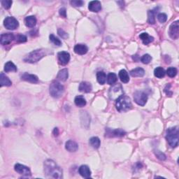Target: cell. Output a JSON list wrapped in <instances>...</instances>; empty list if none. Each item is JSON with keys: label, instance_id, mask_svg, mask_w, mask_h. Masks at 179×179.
I'll return each instance as SVG.
<instances>
[{"label": "cell", "instance_id": "obj_28", "mask_svg": "<svg viewBox=\"0 0 179 179\" xmlns=\"http://www.w3.org/2000/svg\"><path fill=\"white\" fill-rule=\"evenodd\" d=\"M97 80L101 85H104L107 81V75L104 72H99L97 74Z\"/></svg>", "mask_w": 179, "mask_h": 179}, {"label": "cell", "instance_id": "obj_6", "mask_svg": "<svg viewBox=\"0 0 179 179\" xmlns=\"http://www.w3.org/2000/svg\"><path fill=\"white\" fill-rule=\"evenodd\" d=\"M123 90L122 85L120 84L113 85V86L110 88L108 91V96L111 100H117L120 96L123 95Z\"/></svg>", "mask_w": 179, "mask_h": 179}, {"label": "cell", "instance_id": "obj_38", "mask_svg": "<svg viewBox=\"0 0 179 179\" xmlns=\"http://www.w3.org/2000/svg\"><path fill=\"white\" fill-rule=\"evenodd\" d=\"M155 154L157 156L158 159H160V160H166V155L164 154L162 152H161L160 150H155Z\"/></svg>", "mask_w": 179, "mask_h": 179}, {"label": "cell", "instance_id": "obj_30", "mask_svg": "<svg viewBox=\"0 0 179 179\" xmlns=\"http://www.w3.org/2000/svg\"><path fill=\"white\" fill-rule=\"evenodd\" d=\"M165 74H166V72L162 67H159L156 68V69L154 70L155 76L158 78V79H162V78L165 76Z\"/></svg>", "mask_w": 179, "mask_h": 179}, {"label": "cell", "instance_id": "obj_33", "mask_svg": "<svg viewBox=\"0 0 179 179\" xmlns=\"http://www.w3.org/2000/svg\"><path fill=\"white\" fill-rule=\"evenodd\" d=\"M49 38H50V41H51L54 45H55V46H60L62 45L61 41H60L58 38H57L56 37H55L54 34H50Z\"/></svg>", "mask_w": 179, "mask_h": 179}, {"label": "cell", "instance_id": "obj_14", "mask_svg": "<svg viewBox=\"0 0 179 179\" xmlns=\"http://www.w3.org/2000/svg\"><path fill=\"white\" fill-rule=\"evenodd\" d=\"M21 79L25 80V81L32 83V84H37V83L39 81V79H38V77L37 76L28 74V73L27 72H25L23 74H22Z\"/></svg>", "mask_w": 179, "mask_h": 179}, {"label": "cell", "instance_id": "obj_39", "mask_svg": "<svg viewBox=\"0 0 179 179\" xmlns=\"http://www.w3.org/2000/svg\"><path fill=\"white\" fill-rule=\"evenodd\" d=\"M70 3H71L72 6L75 7H80L84 4V2L81 1V0H73V1H71Z\"/></svg>", "mask_w": 179, "mask_h": 179}, {"label": "cell", "instance_id": "obj_42", "mask_svg": "<svg viewBox=\"0 0 179 179\" xmlns=\"http://www.w3.org/2000/svg\"><path fill=\"white\" fill-rule=\"evenodd\" d=\"M60 15L63 18H66L67 17V11H66V9L64 8H62L60 9Z\"/></svg>", "mask_w": 179, "mask_h": 179}, {"label": "cell", "instance_id": "obj_4", "mask_svg": "<svg viewBox=\"0 0 179 179\" xmlns=\"http://www.w3.org/2000/svg\"><path fill=\"white\" fill-rule=\"evenodd\" d=\"M169 144L171 147L175 148L177 147L178 144V127H173L169 128L167 130V134H166Z\"/></svg>", "mask_w": 179, "mask_h": 179}, {"label": "cell", "instance_id": "obj_1", "mask_svg": "<svg viewBox=\"0 0 179 179\" xmlns=\"http://www.w3.org/2000/svg\"><path fill=\"white\" fill-rule=\"evenodd\" d=\"M44 172L48 178H62V170L52 160H47L46 161H45Z\"/></svg>", "mask_w": 179, "mask_h": 179}, {"label": "cell", "instance_id": "obj_26", "mask_svg": "<svg viewBox=\"0 0 179 179\" xmlns=\"http://www.w3.org/2000/svg\"><path fill=\"white\" fill-rule=\"evenodd\" d=\"M75 104L79 107H84L86 105V100L84 98V96L79 95L76 97L74 99Z\"/></svg>", "mask_w": 179, "mask_h": 179}, {"label": "cell", "instance_id": "obj_20", "mask_svg": "<svg viewBox=\"0 0 179 179\" xmlns=\"http://www.w3.org/2000/svg\"><path fill=\"white\" fill-rule=\"evenodd\" d=\"M12 82L4 73H1L0 74V86H11Z\"/></svg>", "mask_w": 179, "mask_h": 179}, {"label": "cell", "instance_id": "obj_43", "mask_svg": "<svg viewBox=\"0 0 179 179\" xmlns=\"http://www.w3.org/2000/svg\"><path fill=\"white\" fill-rule=\"evenodd\" d=\"M53 134H54L55 136H56V137L59 134V130H58V129H57V128H55L54 131H53Z\"/></svg>", "mask_w": 179, "mask_h": 179}, {"label": "cell", "instance_id": "obj_41", "mask_svg": "<svg viewBox=\"0 0 179 179\" xmlns=\"http://www.w3.org/2000/svg\"><path fill=\"white\" fill-rule=\"evenodd\" d=\"M58 34L62 38H63V39H67V38L68 37V34H67V32H65L64 30L62 29H58Z\"/></svg>", "mask_w": 179, "mask_h": 179}, {"label": "cell", "instance_id": "obj_13", "mask_svg": "<svg viewBox=\"0 0 179 179\" xmlns=\"http://www.w3.org/2000/svg\"><path fill=\"white\" fill-rule=\"evenodd\" d=\"M15 39V36L12 33L2 34L0 38V42L2 45H8Z\"/></svg>", "mask_w": 179, "mask_h": 179}, {"label": "cell", "instance_id": "obj_16", "mask_svg": "<svg viewBox=\"0 0 179 179\" xmlns=\"http://www.w3.org/2000/svg\"><path fill=\"white\" fill-rule=\"evenodd\" d=\"M79 90L80 92H85V93H89L92 91V86L90 83L87 81L81 82L79 85Z\"/></svg>", "mask_w": 179, "mask_h": 179}, {"label": "cell", "instance_id": "obj_18", "mask_svg": "<svg viewBox=\"0 0 179 179\" xmlns=\"http://www.w3.org/2000/svg\"><path fill=\"white\" fill-rule=\"evenodd\" d=\"M74 50L78 55H85L87 53L88 48L85 44H77L74 46Z\"/></svg>", "mask_w": 179, "mask_h": 179}, {"label": "cell", "instance_id": "obj_34", "mask_svg": "<svg viewBox=\"0 0 179 179\" xmlns=\"http://www.w3.org/2000/svg\"><path fill=\"white\" fill-rule=\"evenodd\" d=\"M178 71L176 69V68L175 67H169L168 68L167 70V74L168 75V76H169L171 78L175 77L176 74H177Z\"/></svg>", "mask_w": 179, "mask_h": 179}, {"label": "cell", "instance_id": "obj_24", "mask_svg": "<svg viewBox=\"0 0 179 179\" xmlns=\"http://www.w3.org/2000/svg\"><path fill=\"white\" fill-rule=\"evenodd\" d=\"M145 74L144 69L141 67L136 68L130 72V75L133 77H142Z\"/></svg>", "mask_w": 179, "mask_h": 179}, {"label": "cell", "instance_id": "obj_7", "mask_svg": "<svg viewBox=\"0 0 179 179\" xmlns=\"http://www.w3.org/2000/svg\"><path fill=\"white\" fill-rule=\"evenodd\" d=\"M134 100L138 105L143 107L147 102L148 96L142 91H137L134 94Z\"/></svg>", "mask_w": 179, "mask_h": 179}, {"label": "cell", "instance_id": "obj_3", "mask_svg": "<svg viewBox=\"0 0 179 179\" xmlns=\"http://www.w3.org/2000/svg\"><path fill=\"white\" fill-rule=\"evenodd\" d=\"M47 54V50L45 49H37L32 51L25 57L24 61L28 63H35L39 62Z\"/></svg>", "mask_w": 179, "mask_h": 179}, {"label": "cell", "instance_id": "obj_27", "mask_svg": "<svg viewBox=\"0 0 179 179\" xmlns=\"http://www.w3.org/2000/svg\"><path fill=\"white\" fill-rule=\"evenodd\" d=\"M4 71L6 72H16L17 67L12 62H7L4 66Z\"/></svg>", "mask_w": 179, "mask_h": 179}, {"label": "cell", "instance_id": "obj_2", "mask_svg": "<svg viewBox=\"0 0 179 179\" xmlns=\"http://www.w3.org/2000/svg\"><path fill=\"white\" fill-rule=\"evenodd\" d=\"M115 107L119 112H126L130 110L132 107L130 98L125 95L120 96L116 100Z\"/></svg>", "mask_w": 179, "mask_h": 179}, {"label": "cell", "instance_id": "obj_40", "mask_svg": "<svg viewBox=\"0 0 179 179\" xmlns=\"http://www.w3.org/2000/svg\"><path fill=\"white\" fill-rule=\"evenodd\" d=\"M16 41L18 43H24L27 41V37L22 34H18L16 38Z\"/></svg>", "mask_w": 179, "mask_h": 179}, {"label": "cell", "instance_id": "obj_37", "mask_svg": "<svg viewBox=\"0 0 179 179\" xmlns=\"http://www.w3.org/2000/svg\"><path fill=\"white\" fill-rule=\"evenodd\" d=\"M1 3L2 6H3L5 9H9L11 8L12 5V1H11V0H4V1H2Z\"/></svg>", "mask_w": 179, "mask_h": 179}, {"label": "cell", "instance_id": "obj_5", "mask_svg": "<svg viewBox=\"0 0 179 179\" xmlns=\"http://www.w3.org/2000/svg\"><path fill=\"white\" fill-rule=\"evenodd\" d=\"M64 91V86L58 81H53L50 85V94L53 97H60L63 95Z\"/></svg>", "mask_w": 179, "mask_h": 179}, {"label": "cell", "instance_id": "obj_31", "mask_svg": "<svg viewBox=\"0 0 179 179\" xmlns=\"http://www.w3.org/2000/svg\"><path fill=\"white\" fill-rule=\"evenodd\" d=\"M117 76L114 73H109L107 76V83L111 85H114L117 81Z\"/></svg>", "mask_w": 179, "mask_h": 179}, {"label": "cell", "instance_id": "obj_15", "mask_svg": "<svg viewBox=\"0 0 179 179\" xmlns=\"http://www.w3.org/2000/svg\"><path fill=\"white\" fill-rule=\"evenodd\" d=\"M88 9L90 11L97 13L102 10V4L99 1H92L88 4Z\"/></svg>", "mask_w": 179, "mask_h": 179}, {"label": "cell", "instance_id": "obj_36", "mask_svg": "<svg viewBox=\"0 0 179 179\" xmlns=\"http://www.w3.org/2000/svg\"><path fill=\"white\" fill-rule=\"evenodd\" d=\"M158 19L159 22H160L161 23H165V22L167 21V14H164V13L159 14L158 16Z\"/></svg>", "mask_w": 179, "mask_h": 179}, {"label": "cell", "instance_id": "obj_17", "mask_svg": "<svg viewBox=\"0 0 179 179\" xmlns=\"http://www.w3.org/2000/svg\"><path fill=\"white\" fill-rule=\"evenodd\" d=\"M79 171L80 176H83L84 178H90V176H91V171H90V168L88 167L87 165L80 166Z\"/></svg>", "mask_w": 179, "mask_h": 179}, {"label": "cell", "instance_id": "obj_12", "mask_svg": "<svg viewBox=\"0 0 179 179\" xmlns=\"http://www.w3.org/2000/svg\"><path fill=\"white\" fill-rule=\"evenodd\" d=\"M15 171L18 172L20 174L24 175V176H31V171L29 169L26 167V166L21 165V164H16L14 167Z\"/></svg>", "mask_w": 179, "mask_h": 179}, {"label": "cell", "instance_id": "obj_32", "mask_svg": "<svg viewBox=\"0 0 179 179\" xmlns=\"http://www.w3.org/2000/svg\"><path fill=\"white\" fill-rule=\"evenodd\" d=\"M148 23L153 25L155 23V13L154 11H148Z\"/></svg>", "mask_w": 179, "mask_h": 179}, {"label": "cell", "instance_id": "obj_21", "mask_svg": "<svg viewBox=\"0 0 179 179\" xmlns=\"http://www.w3.org/2000/svg\"><path fill=\"white\" fill-rule=\"evenodd\" d=\"M139 37H140V39H142L143 44H145V45L149 44L150 43L153 42V40H154V38L150 36V35L148 33H146V32H143V33L139 35Z\"/></svg>", "mask_w": 179, "mask_h": 179}, {"label": "cell", "instance_id": "obj_29", "mask_svg": "<svg viewBox=\"0 0 179 179\" xmlns=\"http://www.w3.org/2000/svg\"><path fill=\"white\" fill-rule=\"evenodd\" d=\"M89 143L90 145L93 147L94 148H99V146H100V140L99 138L97 137H92L90 138V141H89Z\"/></svg>", "mask_w": 179, "mask_h": 179}, {"label": "cell", "instance_id": "obj_23", "mask_svg": "<svg viewBox=\"0 0 179 179\" xmlns=\"http://www.w3.org/2000/svg\"><path fill=\"white\" fill-rule=\"evenodd\" d=\"M69 76V74H68V69H63L60 70L57 76V80H60V81L64 82L66 81Z\"/></svg>", "mask_w": 179, "mask_h": 179}, {"label": "cell", "instance_id": "obj_25", "mask_svg": "<svg viewBox=\"0 0 179 179\" xmlns=\"http://www.w3.org/2000/svg\"><path fill=\"white\" fill-rule=\"evenodd\" d=\"M119 78L121 81L124 84H127L130 81V76L127 72L125 69L120 70L119 72Z\"/></svg>", "mask_w": 179, "mask_h": 179}, {"label": "cell", "instance_id": "obj_8", "mask_svg": "<svg viewBox=\"0 0 179 179\" xmlns=\"http://www.w3.org/2000/svg\"><path fill=\"white\" fill-rule=\"evenodd\" d=\"M169 34L171 39L173 40L178 39L179 37V21H176L173 22L170 25L169 30Z\"/></svg>", "mask_w": 179, "mask_h": 179}, {"label": "cell", "instance_id": "obj_9", "mask_svg": "<svg viewBox=\"0 0 179 179\" xmlns=\"http://www.w3.org/2000/svg\"><path fill=\"white\" fill-rule=\"evenodd\" d=\"M4 25L6 29L9 30L16 29L19 26L18 21L14 17H7L4 21Z\"/></svg>", "mask_w": 179, "mask_h": 179}, {"label": "cell", "instance_id": "obj_10", "mask_svg": "<svg viewBox=\"0 0 179 179\" xmlns=\"http://www.w3.org/2000/svg\"><path fill=\"white\" fill-rule=\"evenodd\" d=\"M126 132L121 129L111 130L107 128L106 130V137H121L125 135Z\"/></svg>", "mask_w": 179, "mask_h": 179}, {"label": "cell", "instance_id": "obj_35", "mask_svg": "<svg viewBox=\"0 0 179 179\" xmlns=\"http://www.w3.org/2000/svg\"><path fill=\"white\" fill-rule=\"evenodd\" d=\"M151 60H152V57H151L149 54H145L143 55L142 58H141V61H142L143 64H148V63L150 62Z\"/></svg>", "mask_w": 179, "mask_h": 179}, {"label": "cell", "instance_id": "obj_22", "mask_svg": "<svg viewBox=\"0 0 179 179\" xmlns=\"http://www.w3.org/2000/svg\"><path fill=\"white\" fill-rule=\"evenodd\" d=\"M25 24L28 27H34L37 24V19L34 16H27L25 18Z\"/></svg>", "mask_w": 179, "mask_h": 179}, {"label": "cell", "instance_id": "obj_11", "mask_svg": "<svg viewBox=\"0 0 179 179\" xmlns=\"http://www.w3.org/2000/svg\"><path fill=\"white\" fill-rule=\"evenodd\" d=\"M57 57H58L59 63L61 65H63V66L67 65L70 60V55L69 53L66 51H62L58 53Z\"/></svg>", "mask_w": 179, "mask_h": 179}, {"label": "cell", "instance_id": "obj_19", "mask_svg": "<svg viewBox=\"0 0 179 179\" xmlns=\"http://www.w3.org/2000/svg\"><path fill=\"white\" fill-rule=\"evenodd\" d=\"M65 148L69 152H76L78 150V148H79V146H78L77 143H76L74 141L69 140L66 142Z\"/></svg>", "mask_w": 179, "mask_h": 179}]
</instances>
